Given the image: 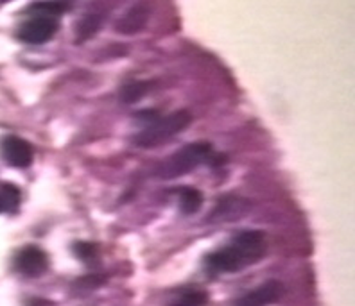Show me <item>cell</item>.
Returning <instances> with one entry per match:
<instances>
[{
  "label": "cell",
  "mask_w": 355,
  "mask_h": 306,
  "mask_svg": "<svg viewBox=\"0 0 355 306\" xmlns=\"http://www.w3.org/2000/svg\"><path fill=\"white\" fill-rule=\"evenodd\" d=\"M20 204V190L15 185H0V213L15 212Z\"/></svg>",
  "instance_id": "obj_11"
},
{
  "label": "cell",
  "mask_w": 355,
  "mask_h": 306,
  "mask_svg": "<svg viewBox=\"0 0 355 306\" xmlns=\"http://www.w3.org/2000/svg\"><path fill=\"white\" fill-rule=\"evenodd\" d=\"M101 24H103V17L101 15H85L78 24V39L79 42H87V39L94 38L99 30Z\"/></svg>",
  "instance_id": "obj_12"
},
{
  "label": "cell",
  "mask_w": 355,
  "mask_h": 306,
  "mask_svg": "<svg viewBox=\"0 0 355 306\" xmlns=\"http://www.w3.org/2000/svg\"><path fill=\"white\" fill-rule=\"evenodd\" d=\"M212 152V145L208 142H194L189 145H183L182 149H178L171 156H167L155 170V176L158 179H176V177L187 176L192 172L194 168L200 167L201 163L210 158Z\"/></svg>",
  "instance_id": "obj_2"
},
{
  "label": "cell",
  "mask_w": 355,
  "mask_h": 306,
  "mask_svg": "<svg viewBox=\"0 0 355 306\" xmlns=\"http://www.w3.org/2000/svg\"><path fill=\"white\" fill-rule=\"evenodd\" d=\"M284 292L286 289L280 281L269 280L253 289L252 292L244 294L243 298H239L232 306H269L277 303L284 296Z\"/></svg>",
  "instance_id": "obj_7"
},
{
  "label": "cell",
  "mask_w": 355,
  "mask_h": 306,
  "mask_svg": "<svg viewBox=\"0 0 355 306\" xmlns=\"http://www.w3.org/2000/svg\"><path fill=\"white\" fill-rule=\"evenodd\" d=\"M192 115L185 109H180V111H174L167 117L160 118V120H155L151 125L144 127L137 136H135V143L142 149H153V147L160 145V143L167 142L173 136L182 133L187 125L191 124Z\"/></svg>",
  "instance_id": "obj_3"
},
{
  "label": "cell",
  "mask_w": 355,
  "mask_h": 306,
  "mask_svg": "<svg viewBox=\"0 0 355 306\" xmlns=\"http://www.w3.org/2000/svg\"><path fill=\"white\" fill-rule=\"evenodd\" d=\"M149 20V8L144 4H137L130 8L126 13L117 20V33L122 35H135L146 27Z\"/></svg>",
  "instance_id": "obj_8"
},
{
  "label": "cell",
  "mask_w": 355,
  "mask_h": 306,
  "mask_svg": "<svg viewBox=\"0 0 355 306\" xmlns=\"http://www.w3.org/2000/svg\"><path fill=\"white\" fill-rule=\"evenodd\" d=\"M201 206H203V194L200 190L192 188V186H182L180 188V210L185 215L200 212Z\"/></svg>",
  "instance_id": "obj_10"
},
{
  "label": "cell",
  "mask_w": 355,
  "mask_h": 306,
  "mask_svg": "<svg viewBox=\"0 0 355 306\" xmlns=\"http://www.w3.org/2000/svg\"><path fill=\"white\" fill-rule=\"evenodd\" d=\"M74 251L78 253V256L83 262H90V260H94L97 256V249L94 244H78L74 247Z\"/></svg>",
  "instance_id": "obj_16"
},
{
  "label": "cell",
  "mask_w": 355,
  "mask_h": 306,
  "mask_svg": "<svg viewBox=\"0 0 355 306\" xmlns=\"http://www.w3.org/2000/svg\"><path fill=\"white\" fill-rule=\"evenodd\" d=\"M33 11H36L38 15H42V17H52L56 18L58 15H61L63 11H67L69 9V6L65 4H58V2H40V4L33 6Z\"/></svg>",
  "instance_id": "obj_15"
},
{
  "label": "cell",
  "mask_w": 355,
  "mask_h": 306,
  "mask_svg": "<svg viewBox=\"0 0 355 306\" xmlns=\"http://www.w3.org/2000/svg\"><path fill=\"white\" fill-rule=\"evenodd\" d=\"M15 269L26 278H40L49 269V258L40 247L27 246L15 256Z\"/></svg>",
  "instance_id": "obj_6"
},
{
  "label": "cell",
  "mask_w": 355,
  "mask_h": 306,
  "mask_svg": "<svg viewBox=\"0 0 355 306\" xmlns=\"http://www.w3.org/2000/svg\"><path fill=\"white\" fill-rule=\"evenodd\" d=\"M208 296L203 290H189L182 294L171 306H207Z\"/></svg>",
  "instance_id": "obj_14"
},
{
  "label": "cell",
  "mask_w": 355,
  "mask_h": 306,
  "mask_svg": "<svg viewBox=\"0 0 355 306\" xmlns=\"http://www.w3.org/2000/svg\"><path fill=\"white\" fill-rule=\"evenodd\" d=\"M149 87H151V82L148 81H135V82H130V84H124L121 90L122 102H126V104L137 102V100L142 99L144 95L151 90Z\"/></svg>",
  "instance_id": "obj_13"
},
{
  "label": "cell",
  "mask_w": 355,
  "mask_h": 306,
  "mask_svg": "<svg viewBox=\"0 0 355 306\" xmlns=\"http://www.w3.org/2000/svg\"><path fill=\"white\" fill-rule=\"evenodd\" d=\"M250 208L248 201L237 197L223 199L221 203L217 204L216 212L212 213V220H219V222H228V220L241 219Z\"/></svg>",
  "instance_id": "obj_9"
},
{
  "label": "cell",
  "mask_w": 355,
  "mask_h": 306,
  "mask_svg": "<svg viewBox=\"0 0 355 306\" xmlns=\"http://www.w3.org/2000/svg\"><path fill=\"white\" fill-rule=\"evenodd\" d=\"M0 156L11 167L27 168L33 163L35 152H33V147L29 142H26L20 136H15V134H8L0 140Z\"/></svg>",
  "instance_id": "obj_5"
},
{
  "label": "cell",
  "mask_w": 355,
  "mask_h": 306,
  "mask_svg": "<svg viewBox=\"0 0 355 306\" xmlns=\"http://www.w3.org/2000/svg\"><path fill=\"white\" fill-rule=\"evenodd\" d=\"M58 29H60L58 18L36 15V17L29 18V20H26L20 26V29H18V38L26 42V44L40 45L54 38Z\"/></svg>",
  "instance_id": "obj_4"
},
{
  "label": "cell",
  "mask_w": 355,
  "mask_h": 306,
  "mask_svg": "<svg viewBox=\"0 0 355 306\" xmlns=\"http://www.w3.org/2000/svg\"><path fill=\"white\" fill-rule=\"evenodd\" d=\"M268 244L259 229H248L239 233L234 240L219 251L205 258V265L210 274H228L252 267L264 258Z\"/></svg>",
  "instance_id": "obj_1"
}]
</instances>
